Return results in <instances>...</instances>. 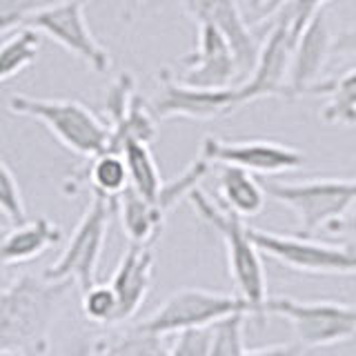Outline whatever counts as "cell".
Masks as SVG:
<instances>
[{
    "instance_id": "7402d4cb",
    "label": "cell",
    "mask_w": 356,
    "mask_h": 356,
    "mask_svg": "<svg viewBox=\"0 0 356 356\" xmlns=\"http://www.w3.org/2000/svg\"><path fill=\"white\" fill-rule=\"evenodd\" d=\"M120 154L127 163L129 187L136 189V192L147 200L159 198V192L163 187V178L159 172V165L154 161L149 145L140 143V140H129L120 147Z\"/></svg>"
},
{
    "instance_id": "8fae6325",
    "label": "cell",
    "mask_w": 356,
    "mask_h": 356,
    "mask_svg": "<svg viewBox=\"0 0 356 356\" xmlns=\"http://www.w3.org/2000/svg\"><path fill=\"white\" fill-rule=\"evenodd\" d=\"M200 156L211 165H234L254 176H276L305 165L303 152L274 140H220L207 136Z\"/></svg>"
},
{
    "instance_id": "4dcf8cb0",
    "label": "cell",
    "mask_w": 356,
    "mask_h": 356,
    "mask_svg": "<svg viewBox=\"0 0 356 356\" xmlns=\"http://www.w3.org/2000/svg\"><path fill=\"white\" fill-rule=\"evenodd\" d=\"M327 3H332V0H292V3L283 7V11H287V14L292 18H296V20L307 22L318 9L327 7ZM278 11H281V9H278Z\"/></svg>"
},
{
    "instance_id": "d590c367",
    "label": "cell",
    "mask_w": 356,
    "mask_h": 356,
    "mask_svg": "<svg viewBox=\"0 0 356 356\" xmlns=\"http://www.w3.org/2000/svg\"><path fill=\"white\" fill-rule=\"evenodd\" d=\"M5 227H0V243H3V236H5ZM5 272H7V265L3 263V259H0V287H3V283H5Z\"/></svg>"
},
{
    "instance_id": "9a60e30c",
    "label": "cell",
    "mask_w": 356,
    "mask_h": 356,
    "mask_svg": "<svg viewBox=\"0 0 356 356\" xmlns=\"http://www.w3.org/2000/svg\"><path fill=\"white\" fill-rule=\"evenodd\" d=\"M332 44L334 38L325 18V7H323L305 22L298 36L287 81V96H303L314 92V87L321 83L323 67L327 65V58L332 56Z\"/></svg>"
},
{
    "instance_id": "8992f818",
    "label": "cell",
    "mask_w": 356,
    "mask_h": 356,
    "mask_svg": "<svg viewBox=\"0 0 356 356\" xmlns=\"http://www.w3.org/2000/svg\"><path fill=\"white\" fill-rule=\"evenodd\" d=\"M114 214V200L92 194L81 222L72 232L58 261L44 270V276L49 281H70L76 287H81V292L92 287L96 283V270L105 250V238Z\"/></svg>"
},
{
    "instance_id": "3957f363",
    "label": "cell",
    "mask_w": 356,
    "mask_h": 356,
    "mask_svg": "<svg viewBox=\"0 0 356 356\" xmlns=\"http://www.w3.org/2000/svg\"><path fill=\"white\" fill-rule=\"evenodd\" d=\"M9 109L18 116L42 122L56 140L78 156L94 159L109 149V122H103L92 109L78 100L14 96L9 100Z\"/></svg>"
},
{
    "instance_id": "d6a6232c",
    "label": "cell",
    "mask_w": 356,
    "mask_h": 356,
    "mask_svg": "<svg viewBox=\"0 0 356 356\" xmlns=\"http://www.w3.org/2000/svg\"><path fill=\"white\" fill-rule=\"evenodd\" d=\"M332 54L341 56H356V27L341 31L332 44Z\"/></svg>"
},
{
    "instance_id": "83f0119b",
    "label": "cell",
    "mask_w": 356,
    "mask_h": 356,
    "mask_svg": "<svg viewBox=\"0 0 356 356\" xmlns=\"http://www.w3.org/2000/svg\"><path fill=\"white\" fill-rule=\"evenodd\" d=\"M0 214L9 220V225H20L22 220H27V207L20 185L9 165L3 161H0Z\"/></svg>"
},
{
    "instance_id": "ffe728a7",
    "label": "cell",
    "mask_w": 356,
    "mask_h": 356,
    "mask_svg": "<svg viewBox=\"0 0 356 356\" xmlns=\"http://www.w3.org/2000/svg\"><path fill=\"white\" fill-rule=\"evenodd\" d=\"M165 337L134 325L127 332L98 339L87 356H167Z\"/></svg>"
},
{
    "instance_id": "277c9868",
    "label": "cell",
    "mask_w": 356,
    "mask_h": 356,
    "mask_svg": "<svg viewBox=\"0 0 356 356\" xmlns=\"http://www.w3.org/2000/svg\"><path fill=\"white\" fill-rule=\"evenodd\" d=\"M265 194L298 216L300 234L312 236L321 227H330L356 203V178H314V181L278 183L261 181Z\"/></svg>"
},
{
    "instance_id": "44dd1931",
    "label": "cell",
    "mask_w": 356,
    "mask_h": 356,
    "mask_svg": "<svg viewBox=\"0 0 356 356\" xmlns=\"http://www.w3.org/2000/svg\"><path fill=\"white\" fill-rule=\"evenodd\" d=\"M312 94L327 98L323 120L330 125H356V65L334 81H321Z\"/></svg>"
},
{
    "instance_id": "6da1fadb",
    "label": "cell",
    "mask_w": 356,
    "mask_h": 356,
    "mask_svg": "<svg viewBox=\"0 0 356 356\" xmlns=\"http://www.w3.org/2000/svg\"><path fill=\"white\" fill-rule=\"evenodd\" d=\"M70 281L22 274L0 287V356H47Z\"/></svg>"
},
{
    "instance_id": "4316f807",
    "label": "cell",
    "mask_w": 356,
    "mask_h": 356,
    "mask_svg": "<svg viewBox=\"0 0 356 356\" xmlns=\"http://www.w3.org/2000/svg\"><path fill=\"white\" fill-rule=\"evenodd\" d=\"M245 316L236 314L225 321H220L214 325V334H211V348L209 356H243L245 348Z\"/></svg>"
},
{
    "instance_id": "5b68a950",
    "label": "cell",
    "mask_w": 356,
    "mask_h": 356,
    "mask_svg": "<svg viewBox=\"0 0 356 356\" xmlns=\"http://www.w3.org/2000/svg\"><path fill=\"white\" fill-rule=\"evenodd\" d=\"M236 314H254L252 305L241 294L185 287L167 296L147 318L136 323V325L161 334V337H170V334H181L187 330L214 327L216 323Z\"/></svg>"
},
{
    "instance_id": "7c38bea8",
    "label": "cell",
    "mask_w": 356,
    "mask_h": 356,
    "mask_svg": "<svg viewBox=\"0 0 356 356\" xmlns=\"http://www.w3.org/2000/svg\"><path fill=\"white\" fill-rule=\"evenodd\" d=\"M236 89H200L181 83L167 72L161 74V89L152 103L154 118H189V120H214L236 111Z\"/></svg>"
},
{
    "instance_id": "603a6c76",
    "label": "cell",
    "mask_w": 356,
    "mask_h": 356,
    "mask_svg": "<svg viewBox=\"0 0 356 356\" xmlns=\"http://www.w3.org/2000/svg\"><path fill=\"white\" fill-rule=\"evenodd\" d=\"M87 181L92 185V194L114 200L129 187L127 163L120 152H103L92 159L87 167Z\"/></svg>"
},
{
    "instance_id": "cb8c5ba5",
    "label": "cell",
    "mask_w": 356,
    "mask_h": 356,
    "mask_svg": "<svg viewBox=\"0 0 356 356\" xmlns=\"http://www.w3.org/2000/svg\"><path fill=\"white\" fill-rule=\"evenodd\" d=\"M40 54V33L20 27L18 31L9 33V36L0 42V85L11 81L20 72L38 58Z\"/></svg>"
},
{
    "instance_id": "f546056e",
    "label": "cell",
    "mask_w": 356,
    "mask_h": 356,
    "mask_svg": "<svg viewBox=\"0 0 356 356\" xmlns=\"http://www.w3.org/2000/svg\"><path fill=\"white\" fill-rule=\"evenodd\" d=\"M40 0H0V38L14 29H20L31 11H36Z\"/></svg>"
},
{
    "instance_id": "30bf717a",
    "label": "cell",
    "mask_w": 356,
    "mask_h": 356,
    "mask_svg": "<svg viewBox=\"0 0 356 356\" xmlns=\"http://www.w3.org/2000/svg\"><path fill=\"white\" fill-rule=\"evenodd\" d=\"M85 3L87 0L44 3L36 11H31L27 20L22 22V27L49 36L56 44H60L63 49L81 58L96 74H107L111 58L107 49L89 31L85 20Z\"/></svg>"
},
{
    "instance_id": "9c48e42d",
    "label": "cell",
    "mask_w": 356,
    "mask_h": 356,
    "mask_svg": "<svg viewBox=\"0 0 356 356\" xmlns=\"http://www.w3.org/2000/svg\"><path fill=\"white\" fill-rule=\"evenodd\" d=\"M250 236L261 254L270 256L289 270L305 274L356 276V245H332L309 236H287L259 227H250Z\"/></svg>"
},
{
    "instance_id": "8d00e7d4",
    "label": "cell",
    "mask_w": 356,
    "mask_h": 356,
    "mask_svg": "<svg viewBox=\"0 0 356 356\" xmlns=\"http://www.w3.org/2000/svg\"><path fill=\"white\" fill-rule=\"evenodd\" d=\"M267 3V0H248V5H250V9H252V14H256L263 5Z\"/></svg>"
},
{
    "instance_id": "52a82bcc",
    "label": "cell",
    "mask_w": 356,
    "mask_h": 356,
    "mask_svg": "<svg viewBox=\"0 0 356 356\" xmlns=\"http://www.w3.org/2000/svg\"><path fill=\"white\" fill-rule=\"evenodd\" d=\"M272 18L274 22L270 25L265 40H261L259 58H256L252 72L241 85H234L241 107L267 96H287L294 47L305 22L292 18L283 9L276 11Z\"/></svg>"
},
{
    "instance_id": "ba28073f",
    "label": "cell",
    "mask_w": 356,
    "mask_h": 356,
    "mask_svg": "<svg viewBox=\"0 0 356 356\" xmlns=\"http://www.w3.org/2000/svg\"><path fill=\"white\" fill-rule=\"evenodd\" d=\"M270 314L289 321L300 348H330L356 334V305L332 300L305 303L287 296H267L265 316Z\"/></svg>"
},
{
    "instance_id": "e575fe53",
    "label": "cell",
    "mask_w": 356,
    "mask_h": 356,
    "mask_svg": "<svg viewBox=\"0 0 356 356\" xmlns=\"http://www.w3.org/2000/svg\"><path fill=\"white\" fill-rule=\"evenodd\" d=\"M292 0H267V3L256 11V14H252V18L248 22H261V20H267V18H272L278 9H283L285 5H289Z\"/></svg>"
},
{
    "instance_id": "ac0fdd59",
    "label": "cell",
    "mask_w": 356,
    "mask_h": 356,
    "mask_svg": "<svg viewBox=\"0 0 356 356\" xmlns=\"http://www.w3.org/2000/svg\"><path fill=\"white\" fill-rule=\"evenodd\" d=\"M116 214L129 245H152V248L167 220V214L154 200H147L131 187L116 198Z\"/></svg>"
},
{
    "instance_id": "d6986e66",
    "label": "cell",
    "mask_w": 356,
    "mask_h": 356,
    "mask_svg": "<svg viewBox=\"0 0 356 356\" xmlns=\"http://www.w3.org/2000/svg\"><path fill=\"white\" fill-rule=\"evenodd\" d=\"M218 194L222 207L234 211L241 218L261 214L265 207V189L256 176L234 165H220L218 172Z\"/></svg>"
},
{
    "instance_id": "1f68e13d",
    "label": "cell",
    "mask_w": 356,
    "mask_h": 356,
    "mask_svg": "<svg viewBox=\"0 0 356 356\" xmlns=\"http://www.w3.org/2000/svg\"><path fill=\"white\" fill-rule=\"evenodd\" d=\"M303 350L298 343L294 345H270V348H259V350H245L243 356H303Z\"/></svg>"
},
{
    "instance_id": "7a4b0ae2",
    "label": "cell",
    "mask_w": 356,
    "mask_h": 356,
    "mask_svg": "<svg viewBox=\"0 0 356 356\" xmlns=\"http://www.w3.org/2000/svg\"><path fill=\"white\" fill-rule=\"evenodd\" d=\"M187 200L196 209V214L203 218L207 225L214 229L222 238L227 248V263L229 274L234 278L238 292L248 303L252 305V312L259 321H265V300H267V281H265V267L259 248L254 245L250 236V227L245 225L243 218L234 211L225 209L222 205H216L205 192L196 187Z\"/></svg>"
},
{
    "instance_id": "4fadbf2b",
    "label": "cell",
    "mask_w": 356,
    "mask_h": 356,
    "mask_svg": "<svg viewBox=\"0 0 356 356\" xmlns=\"http://www.w3.org/2000/svg\"><path fill=\"white\" fill-rule=\"evenodd\" d=\"M178 81L200 89H227L241 76L236 54L227 38L214 27L198 25L196 49L183 58Z\"/></svg>"
},
{
    "instance_id": "e0dca14e",
    "label": "cell",
    "mask_w": 356,
    "mask_h": 356,
    "mask_svg": "<svg viewBox=\"0 0 356 356\" xmlns=\"http://www.w3.org/2000/svg\"><path fill=\"white\" fill-rule=\"evenodd\" d=\"M63 238L60 227L49 218H27L20 225H11L3 243H0V259L7 267L33 263L36 259L51 250L54 245H58Z\"/></svg>"
},
{
    "instance_id": "484cf974",
    "label": "cell",
    "mask_w": 356,
    "mask_h": 356,
    "mask_svg": "<svg viewBox=\"0 0 356 356\" xmlns=\"http://www.w3.org/2000/svg\"><path fill=\"white\" fill-rule=\"evenodd\" d=\"M81 307L89 323H96V325H114V323H118V298L109 283H94L89 289H85Z\"/></svg>"
},
{
    "instance_id": "5bb4252c",
    "label": "cell",
    "mask_w": 356,
    "mask_h": 356,
    "mask_svg": "<svg viewBox=\"0 0 356 356\" xmlns=\"http://www.w3.org/2000/svg\"><path fill=\"white\" fill-rule=\"evenodd\" d=\"M185 14L196 20V25L218 29L236 54L241 74H250L259 58L261 40L254 36L248 20L234 0H181Z\"/></svg>"
},
{
    "instance_id": "836d02e7",
    "label": "cell",
    "mask_w": 356,
    "mask_h": 356,
    "mask_svg": "<svg viewBox=\"0 0 356 356\" xmlns=\"http://www.w3.org/2000/svg\"><path fill=\"white\" fill-rule=\"evenodd\" d=\"M327 229L334 232V234H339V236H343V238L354 241V245H356V211H352V214H345L337 222H332Z\"/></svg>"
},
{
    "instance_id": "d4e9b609",
    "label": "cell",
    "mask_w": 356,
    "mask_h": 356,
    "mask_svg": "<svg viewBox=\"0 0 356 356\" xmlns=\"http://www.w3.org/2000/svg\"><path fill=\"white\" fill-rule=\"evenodd\" d=\"M209 167H211V163L209 161H205L203 156L198 154V159L194 161V163H189V167L185 172H181L178 174L174 181H170V183H163V187H161V192H159V198L154 200L156 205H159L165 214H170V211L181 203L183 198H187L189 194L194 192V189L200 185V181L207 176V172H209Z\"/></svg>"
},
{
    "instance_id": "2e32d148",
    "label": "cell",
    "mask_w": 356,
    "mask_h": 356,
    "mask_svg": "<svg viewBox=\"0 0 356 356\" xmlns=\"http://www.w3.org/2000/svg\"><path fill=\"white\" fill-rule=\"evenodd\" d=\"M152 276L154 248L152 245H129L109 278V287L118 298V323L138 314L152 289Z\"/></svg>"
},
{
    "instance_id": "f1b7e54d",
    "label": "cell",
    "mask_w": 356,
    "mask_h": 356,
    "mask_svg": "<svg viewBox=\"0 0 356 356\" xmlns=\"http://www.w3.org/2000/svg\"><path fill=\"white\" fill-rule=\"evenodd\" d=\"M211 334H214V327L187 330L176 334V341L167 350V356H209Z\"/></svg>"
}]
</instances>
